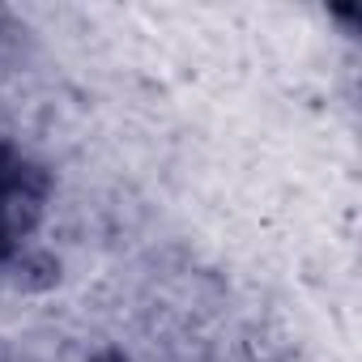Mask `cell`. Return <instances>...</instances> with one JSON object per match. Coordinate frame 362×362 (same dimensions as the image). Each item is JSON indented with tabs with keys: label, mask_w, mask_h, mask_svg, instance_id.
<instances>
[{
	"label": "cell",
	"mask_w": 362,
	"mask_h": 362,
	"mask_svg": "<svg viewBox=\"0 0 362 362\" xmlns=\"http://www.w3.org/2000/svg\"><path fill=\"white\" fill-rule=\"evenodd\" d=\"M13 162H18V153H13L9 145H0V197H5V188H9V170H13Z\"/></svg>",
	"instance_id": "obj_3"
},
{
	"label": "cell",
	"mask_w": 362,
	"mask_h": 362,
	"mask_svg": "<svg viewBox=\"0 0 362 362\" xmlns=\"http://www.w3.org/2000/svg\"><path fill=\"white\" fill-rule=\"evenodd\" d=\"M18 247H22V243H13L9 235H0V269H9V264H13V256H18Z\"/></svg>",
	"instance_id": "obj_4"
},
{
	"label": "cell",
	"mask_w": 362,
	"mask_h": 362,
	"mask_svg": "<svg viewBox=\"0 0 362 362\" xmlns=\"http://www.w3.org/2000/svg\"><path fill=\"white\" fill-rule=\"evenodd\" d=\"M60 277H64V264L47 247H18V256L9 264V281L22 294H47L60 286Z\"/></svg>",
	"instance_id": "obj_1"
},
{
	"label": "cell",
	"mask_w": 362,
	"mask_h": 362,
	"mask_svg": "<svg viewBox=\"0 0 362 362\" xmlns=\"http://www.w3.org/2000/svg\"><path fill=\"white\" fill-rule=\"evenodd\" d=\"M90 362H128V358H124L119 349H103V354H94Z\"/></svg>",
	"instance_id": "obj_5"
},
{
	"label": "cell",
	"mask_w": 362,
	"mask_h": 362,
	"mask_svg": "<svg viewBox=\"0 0 362 362\" xmlns=\"http://www.w3.org/2000/svg\"><path fill=\"white\" fill-rule=\"evenodd\" d=\"M43 205L22 201V197H0V235H9L13 243H22L35 226H39Z\"/></svg>",
	"instance_id": "obj_2"
}]
</instances>
